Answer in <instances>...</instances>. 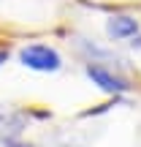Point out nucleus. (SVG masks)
Masks as SVG:
<instances>
[{"label":"nucleus","mask_w":141,"mask_h":147,"mask_svg":"<svg viewBox=\"0 0 141 147\" xmlns=\"http://www.w3.org/2000/svg\"><path fill=\"white\" fill-rule=\"evenodd\" d=\"M19 63L38 74H57L63 68V55L49 44H27L19 49Z\"/></svg>","instance_id":"1"},{"label":"nucleus","mask_w":141,"mask_h":147,"mask_svg":"<svg viewBox=\"0 0 141 147\" xmlns=\"http://www.w3.org/2000/svg\"><path fill=\"white\" fill-rule=\"evenodd\" d=\"M87 79L95 84V87H100L103 93H111V95H122L130 90V84H128L125 76H120L111 65H100V63H87Z\"/></svg>","instance_id":"2"},{"label":"nucleus","mask_w":141,"mask_h":147,"mask_svg":"<svg viewBox=\"0 0 141 147\" xmlns=\"http://www.w3.org/2000/svg\"><path fill=\"white\" fill-rule=\"evenodd\" d=\"M25 128H27L25 112L0 104V144H14L25 134Z\"/></svg>","instance_id":"3"},{"label":"nucleus","mask_w":141,"mask_h":147,"mask_svg":"<svg viewBox=\"0 0 141 147\" xmlns=\"http://www.w3.org/2000/svg\"><path fill=\"white\" fill-rule=\"evenodd\" d=\"M141 25L136 16L130 14H114L106 19V36H109V41H130L133 36H138Z\"/></svg>","instance_id":"4"},{"label":"nucleus","mask_w":141,"mask_h":147,"mask_svg":"<svg viewBox=\"0 0 141 147\" xmlns=\"http://www.w3.org/2000/svg\"><path fill=\"white\" fill-rule=\"evenodd\" d=\"M79 49H82L84 55H87V60L90 63H100V65H111V68H122L125 65V57H120V55H114L111 49H103V47H98V44H92V41H87V38H82L79 41Z\"/></svg>","instance_id":"5"},{"label":"nucleus","mask_w":141,"mask_h":147,"mask_svg":"<svg viewBox=\"0 0 141 147\" xmlns=\"http://www.w3.org/2000/svg\"><path fill=\"white\" fill-rule=\"evenodd\" d=\"M54 147H87V144L76 142V139H57V142H54Z\"/></svg>","instance_id":"6"},{"label":"nucleus","mask_w":141,"mask_h":147,"mask_svg":"<svg viewBox=\"0 0 141 147\" xmlns=\"http://www.w3.org/2000/svg\"><path fill=\"white\" fill-rule=\"evenodd\" d=\"M5 60H8V52H3V49H0V65H3Z\"/></svg>","instance_id":"7"},{"label":"nucleus","mask_w":141,"mask_h":147,"mask_svg":"<svg viewBox=\"0 0 141 147\" xmlns=\"http://www.w3.org/2000/svg\"><path fill=\"white\" fill-rule=\"evenodd\" d=\"M11 147H33V144H11Z\"/></svg>","instance_id":"8"}]
</instances>
